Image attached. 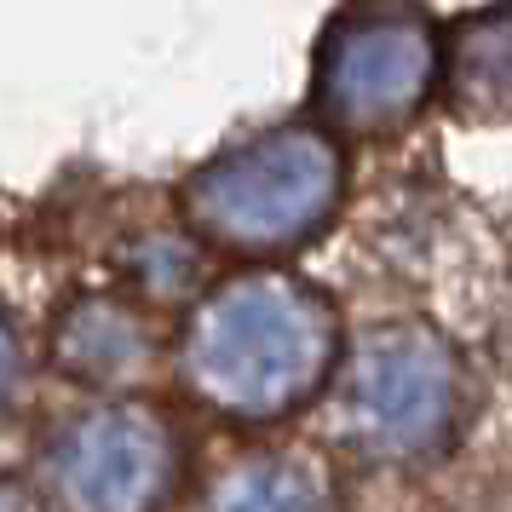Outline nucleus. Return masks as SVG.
Returning a JSON list of instances; mask_svg holds the SVG:
<instances>
[{"mask_svg":"<svg viewBox=\"0 0 512 512\" xmlns=\"http://www.w3.org/2000/svg\"><path fill=\"white\" fill-rule=\"evenodd\" d=\"M443 87L461 121H512V6H489L443 47Z\"/></svg>","mask_w":512,"mask_h":512,"instance_id":"nucleus-8","label":"nucleus"},{"mask_svg":"<svg viewBox=\"0 0 512 512\" xmlns=\"http://www.w3.org/2000/svg\"><path fill=\"white\" fill-rule=\"evenodd\" d=\"M29 386V357H24V340H18V328L0 317V420L18 409V397Z\"/></svg>","mask_w":512,"mask_h":512,"instance_id":"nucleus-10","label":"nucleus"},{"mask_svg":"<svg viewBox=\"0 0 512 512\" xmlns=\"http://www.w3.org/2000/svg\"><path fill=\"white\" fill-rule=\"evenodd\" d=\"M346 190V162L317 127H271L219 150L185 179L196 242L242 259H277L323 231Z\"/></svg>","mask_w":512,"mask_h":512,"instance_id":"nucleus-2","label":"nucleus"},{"mask_svg":"<svg viewBox=\"0 0 512 512\" xmlns=\"http://www.w3.org/2000/svg\"><path fill=\"white\" fill-rule=\"evenodd\" d=\"M0 512H29V501L12 484H0Z\"/></svg>","mask_w":512,"mask_h":512,"instance_id":"nucleus-11","label":"nucleus"},{"mask_svg":"<svg viewBox=\"0 0 512 512\" xmlns=\"http://www.w3.org/2000/svg\"><path fill=\"white\" fill-rule=\"evenodd\" d=\"M185 478V443L150 403L110 397L70 415L35 461L41 512H162Z\"/></svg>","mask_w":512,"mask_h":512,"instance_id":"nucleus-5","label":"nucleus"},{"mask_svg":"<svg viewBox=\"0 0 512 512\" xmlns=\"http://www.w3.org/2000/svg\"><path fill=\"white\" fill-rule=\"evenodd\" d=\"M340 328L334 305L300 277L248 271L219 282L190 311L179 340V374L213 415L265 426L305 409L334 380Z\"/></svg>","mask_w":512,"mask_h":512,"instance_id":"nucleus-1","label":"nucleus"},{"mask_svg":"<svg viewBox=\"0 0 512 512\" xmlns=\"http://www.w3.org/2000/svg\"><path fill=\"white\" fill-rule=\"evenodd\" d=\"M133 271H139L144 294H156V300H179V294L196 288L202 259H196V242H185V236H150Z\"/></svg>","mask_w":512,"mask_h":512,"instance_id":"nucleus-9","label":"nucleus"},{"mask_svg":"<svg viewBox=\"0 0 512 512\" xmlns=\"http://www.w3.org/2000/svg\"><path fill=\"white\" fill-rule=\"evenodd\" d=\"M443 47L415 0H351L317 47V110L334 133L386 139L426 110Z\"/></svg>","mask_w":512,"mask_h":512,"instance_id":"nucleus-4","label":"nucleus"},{"mask_svg":"<svg viewBox=\"0 0 512 512\" xmlns=\"http://www.w3.org/2000/svg\"><path fill=\"white\" fill-rule=\"evenodd\" d=\"M461 357L426 323L363 334L334 374V438L369 466H426L461 426Z\"/></svg>","mask_w":512,"mask_h":512,"instance_id":"nucleus-3","label":"nucleus"},{"mask_svg":"<svg viewBox=\"0 0 512 512\" xmlns=\"http://www.w3.org/2000/svg\"><path fill=\"white\" fill-rule=\"evenodd\" d=\"M202 512H340V484L317 449L259 443L213 472Z\"/></svg>","mask_w":512,"mask_h":512,"instance_id":"nucleus-7","label":"nucleus"},{"mask_svg":"<svg viewBox=\"0 0 512 512\" xmlns=\"http://www.w3.org/2000/svg\"><path fill=\"white\" fill-rule=\"evenodd\" d=\"M150 357H156V334L144 323V311L116 294H81L52 323V363L98 392L133 386L150 369Z\"/></svg>","mask_w":512,"mask_h":512,"instance_id":"nucleus-6","label":"nucleus"}]
</instances>
